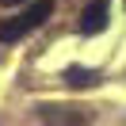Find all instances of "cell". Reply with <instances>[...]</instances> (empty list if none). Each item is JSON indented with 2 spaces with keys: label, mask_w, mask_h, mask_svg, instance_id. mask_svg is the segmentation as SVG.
I'll use <instances>...</instances> for the list:
<instances>
[{
  "label": "cell",
  "mask_w": 126,
  "mask_h": 126,
  "mask_svg": "<svg viewBox=\"0 0 126 126\" xmlns=\"http://www.w3.org/2000/svg\"><path fill=\"white\" fill-rule=\"evenodd\" d=\"M65 80H69V84H77V88H88V84H95V80H99V73L80 69V65H69V69H65Z\"/></svg>",
  "instance_id": "3957f363"
},
{
  "label": "cell",
  "mask_w": 126,
  "mask_h": 126,
  "mask_svg": "<svg viewBox=\"0 0 126 126\" xmlns=\"http://www.w3.org/2000/svg\"><path fill=\"white\" fill-rule=\"evenodd\" d=\"M107 16H111V4L107 0H92L84 12H80V34H99L107 27Z\"/></svg>",
  "instance_id": "7a4b0ae2"
},
{
  "label": "cell",
  "mask_w": 126,
  "mask_h": 126,
  "mask_svg": "<svg viewBox=\"0 0 126 126\" xmlns=\"http://www.w3.org/2000/svg\"><path fill=\"white\" fill-rule=\"evenodd\" d=\"M0 4H8V8H16V4H23V0H0Z\"/></svg>",
  "instance_id": "277c9868"
},
{
  "label": "cell",
  "mask_w": 126,
  "mask_h": 126,
  "mask_svg": "<svg viewBox=\"0 0 126 126\" xmlns=\"http://www.w3.org/2000/svg\"><path fill=\"white\" fill-rule=\"evenodd\" d=\"M50 16H54V0H38V4H31L27 12H19V16H12V19L0 23V42H19V38H27V34L38 31Z\"/></svg>",
  "instance_id": "6da1fadb"
}]
</instances>
